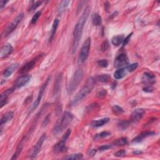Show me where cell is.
<instances>
[{"label":"cell","instance_id":"1","mask_svg":"<svg viewBox=\"0 0 160 160\" xmlns=\"http://www.w3.org/2000/svg\"><path fill=\"white\" fill-rule=\"evenodd\" d=\"M90 12V8L87 6L85 11L80 17L78 21L77 22V25H75L74 31H73V45H72V51L74 53L77 51V48L79 46V41L81 39V35L83 33V30L84 26L87 21V19L89 17Z\"/></svg>","mask_w":160,"mask_h":160},{"label":"cell","instance_id":"2","mask_svg":"<svg viewBox=\"0 0 160 160\" xmlns=\"http://www.w3.org/2000/svg\"><path fill=\"white\" fill-rule=\"evenodd\" d=\"M73 115L70 112L66 111L56 123L53 128V133L54 135H58L70 125L73 119Z\"/></svg>","mask_w":160,"mask_h":160},{"label":"cell","instance_id":"3","mask_svg":"<svg viewBox=\"0 0 160 160\" xmlns=\"http://www.w3.org/2000/svg\"><path fill=\"white\" fill-rule=\"evenodd\" d=\"M96 80L93 77H90L88 79L86 85L82 88L81 90L75 96L73 101H72V104L73 105H76V104H77L81 99L85 98L87 94H88L92 91V90L93 89Z\"/></svg>","mask_w":160,"mask_h":160},{"label":"cell","instance_id":"4","mask_svg":"<svg viewBox=\"0 0 160 160\" xmlns=\"http://www.w3.org/2000/svg\"><path fill=\"white\" fill-rule=\"evenodd\" d=\"M83 74L84 73L82 70L79 69L75 71V73L70 79L68 85L67 91L68 94H71L77 88L79 83L82 81Z\"/></svg>","mask_w":160,"mask_h":160},{"label":"cell","instance_id":"5","mask_svg":"<svg viewBox=\"0 0 160 160\" xmlns=\"http://www.w3.org/2000/svg\"><path fill=\"white\" fill-rule=\"evenodd\" d=\"M91 41L90 38H87L85 41L84 42L81 50H80L78 59V63L79 65H81V64L85 63L87 58H88L91 47Z\"/></svg>","mask_w":160,"mask_h":160},{"label":"cell","instance_id":"6","mask_svg":"<svg viewBox=\"0 0 160 160\" xmlns=\"http://www.w3.org/2000/svg\"><path fill=\"white\" fill-rule=\"evenodd\" d=\"M23 17H24V14L23 13L18 14L17 16V17L13 19V21H12L11 23H10L9 25L7 26L5 30H4L3 33V37H7L8 35H9L11 33V32H13L16 28L17 27L18 24L21 22Z\"/></svg>","mask_w":160,"mask_h":160},{"label":"cell","instance_id":"7","mask_svg":"<svg viewBox=\"0 0 160 160\" xmlns=\"http://www.w3.org/2000/svg\"><path fill=\"white\" fill-rule=\"evenodd\" d=\"M71 133V130L70 129H68L65 134L63 135V137H62V139L60 141L57 143L54 146V151L55 153H63V152L66 151V142L67 139L69 138L70 135Z\"/></svg>","mask_w":160,"mask_h":160},{"label":"cell","instance_id":"8","mask_svg":"<svg viewBox=\"0 0 160 160\" xmlns=\"http://www.w3.org/2000/svg\"><path fill=\"white\" fill-rule=\"evenodd\" d=\"M50 79V77H49L46 80V81L43 84V85L41 86V88H40V90H39V93H38V97H37V99L35 100V101L33 103V105H32L30 107V108L29 110V114H31V113H33V112L34 111V110H35V109L37 108L39 104L40 101H41V100L42 99V97H43V94H44V92H45V91L46 90V88L48 85V84Z\"/></svg>","mask_w":160,"mask_h":160},{"label":"cell","instance_id":"9","mask_svg":"<svg viewBox=\"0 0 160 160\" xmlns=\"http://www.w3.org/2000/svg\"><path fill=\"white\" fill-rule=\"evenodd\" d=\"M45 139H46V134H43L38 139V141L37 143H36V145L33 146V149H32L30 155L31 158H34L38 155V154L39 153V151H41L43 144L44 142H45Z\"/></svg>","mask_w":160,"mask_h":160},{"label":"cell","instance_id":"10","mask_svg":"<svg viewBox=\"0 0 160 160\" xmlns=\"http://www.w3.org/2000/svg\"><path fill=\"white\" fill-rule=\"evenodd\" d=\"M128 63V58L126 54H120L116 58L114 62V66L117 69L123 68Z\"/></svg>","mask_w":160,"mask_h":160},{"label":"cell","instance_id":"11","mask_svg":"<svg viewBox=\"0 0 160 160\" xmlns=\"http://www.w3.org/2000/svg\"><path fill=\"white\" fill-rule=\"evenodd\" d=\"M30 79L31 76L29 74H23L21 76V77H19L17 80H16L13 88L16 90L23 87V86L26 85V84L30 81Z\"/></svg>","mask_w":160,"mask_h":160},{"label":"cell","instance_id":"12","mask_svg":"<svg viewBox=\"0 0 160 160\" xmlns=\"http://www.w3.org/2000/svg\"><path fill=\"white\" fill-rule=\"evenodd\" d=\"M145 113V110H143L142 108L136 109L135 110L133 111V112L132 113L131 115V117H130L131 122L133 123L138 122L139 120H141L142 119Z\"/></svg>","mask_w":160,"mask_h":160},{"label":"cell","instance_id":"13","mask_svg":"<svg viewBox=\"0 0 160 160\" xmlns=\"http://www.w3.org/2000/svg\"><path fill=\"white\" fill-rule=\"evenodd\" d=\"M13 51V48L10 44H6L0 50V58L1 59L6 58L10 55Z\"/></svg>","mask_w":160,"mask_h":160},{"label":"cell","instance_id":"14","mask_svg":"<svg viewBox=\"0 0 160 160\" xmlns=\"http://www.w3.org/2000/svg\"><path fill=\"white\" fill-rule=\"evenodd\" d=\"M14 90H15L14 88H10L6 90L5 91H4L1 94V96H0L1 108H3L5 105H6V103L8 102V98L9 96L14 91Z\"/></svg>","mask_w":160,"mask_h":160},{"label":"cell","instance_id":"15","mask_svg":"<svg viewBox=\"0 0 160 160\" xmlns=\"http://www.w3.org/2000/svg\"><path fill=\"white\" fill-rule=\"evenodd\" d=\"M154 134H155L154 132L152 131H146L142 132L141 133H140L138 136H137V137L134 138L133 139L132 142L133 143H139V142L142 141L145 138L151 137V136H153Z\"/></svg>","mask_w":160,"mask_h":160},{"label":"cell","instance_id":"16","mask_svg":"<svg viewBox=\"0 0 160 160\" xmlns=\"http://www.w3.org/2000/svg\"><path fill=\"white\" fill-rule=\"evenodd\" d=\"M35 60L36 59L32 60V61H31L28 63H27L25 64V65H23L21 67V68L20 69L19 71V73L23 74V73H26V72L31 70L35 65V63H36Z\"/></svg>","mask_w":160,"mask_h":160},{"label":"cell","instance_id":"17","mask_svg":"<svg viewBox=\"0 0 160 160\" xmlns=\"http://www.w3.org/2000/svg\"><path fill=\"white\" fill-rule=\"evenodd\" d=\"M18 67V63H14L10 66L9 67H8L3 72V77L5 78H8L12 74V73H13L14 70L16 69H17V68Z\"/></svg>","mask_w":160,"mask_h":160},{"label":"cell","instance_id":"18","mask_svg":"<svg viewBox=\"0 0 160 160\" xmlns=\"http://www.w3.org/2000/svg\"><path fill=\"white\" fill-rule=\"evenodd\" d=\"M109 121H110L109 118H103L101 119L96 120V121H94L91 123V126L92 127H94V128L100 127V126L105 125V124L108 123Z\"/></svg>","mask_w":160,"mask_h":160},{"label":"cell","instance_id":"19","mask_svg":"<svg viewBox=\"0 0 160 160\" xmlns=\"http://www.w3.org/2000/svg\"><path fill=\"white\" fill-rule=\"evenodd\" d=\"M58 23H59V20L58 19H55L54 22H53V26H52L51 35H50V37L49 39L50 43H51L52 41H53V40L54 39V35L56 34V32H57V30L58 26Z\"/></svg>","mask_w":160,"mask_h":160},{"label":"cell","instance_id":"20","mask_svg":"<svg viewBox=\"0 0 160 160\" xmlns=\"http://www.w3.org/2000/svg\"><path fill=\"white\" fill-rule=\"evenodd\" d=\"M14 117V113L13 111H9L6 114H5L1 119V122H0V125L1 126L3 124H5L7 122H8L10 120L12 119V118Z\"/></svg>","mask_w":160,"mask_h":160},{"label":"cell","instance_id":"21","mask_svg":"<svg viewBox=\"0 0 160 160\" xmlns=\"http://www.w3.org/2000/svg\"><path fill=\"white\" fill-rule=\"evenodd\" d=\"M124 36L121 35H117L114 36V37L111 39V43L115 46H118L123 42L124 40Z\"/></svg>","mask_w":160,"mask_h":160},{"label":"cell","instance_id":"22","mask_svg":"<svg viewBox=\"0 0 160 160\" xmlns=\"http://www.w3.org/2000/svg\"><path fill=\"white\" fill-rule=\"evenodd\" d=\"M62 81V74H59L57 80H56V82L54 83V90H53V94L56 95L58 93V92L60 89V86H61V83Z\"/></svg>","mask_w":160,"mask_h":160},{"label":"cell","instance_id":"23","mask_svg":"<svg viewBox=\"0 0 160 160\" xmlns=\"http://www.w3.org/2000/svg\"><path fill=\"white\" fill-rule=\"evenodd\" d=\"M92 22L94 26H99L102 23L101 17L98 13H94L92 15Z\"/></svg>","mask_w":160,"mask_h":160},{"label":"cell","instance_id":"24","mask_svg":"<svg viewBox=\"0 0 160 160\" xmlns=\"http://www.w3.org/2000/svg\"><path fill=\"white\" fill-rule=\"evenodd\" d=\"M126 68H123L119 69L117 71H115V73H114V77L117 79H119L123 78L126 74Z\"/></svg>","mask_w":160,"mask_h":160},{"label":"cell","instance_id":"25","mask_svg":"<svg viewBox=\"0 0 160 160\" xmlns=\"http://www.w3.org/2000/svg\"><path fill=\"white\" fill-rule=\"evenodd\" d=\"M143 81L146 83L152 84L154 83V76L148 73H146L144 74Z\"/></svg>","mask_w":160,"mask_h":160},{"label":"cell","instance_id":"26","mask_svg":"<svg viewBox=\"0 0 160 160\" xmlns=\"http://www.w3.org/2000/svg\"><path fill=\"white\" fill-rule=\"evenodd\" d=\"M128 143L126 138H121L114 140L113 143V145L116 146H125Z\"/></svg>","mask_w":160,"mask_h":160},{"label":"cell","instance_id":"27","mask_svg":"<svg viewBox=\"0 0 160 160\" xmlns=\"http://www.w3.org/2000/svg\"><path fill=\"white\" fill-rule=\"evenodd\" d=\"M111 79V77L108 74H101L96 78L95 80L101 83H108Z\"/></svg>","mask_w":160,"mask_h":160},{"label":"cell","instance_id":"28","mask_svg":"<svg viewBox=\"0 0 160 160\" xmlns=\"http://www.w3.org/2000/svg\"><path fill=\"white\" fill-rule=\"evenodd\" d=\"M70 3V1H63L61 2V3L59 4V5L58 6V11L59 14H61L65 10V9L67 8V6H68L69 3Z\"/></svg>","mask_w":160,"mask_h":160},{"label":"cell","instance_id":"29","mask_svg":"<svg viewBox=\"0 0 160 160\" xmlns=\"http://www.w3.org/2000/svg\"><path fill=\"white\" fill-rule=\"evenodd\" d=\"M83 157V155L81 153H77V154H72L68 155L67 157L64 158L65 159H73V160H78L81 159Z\"/></svg>","mask_w":160,"mask_h":160},{"label":"cell","instance_id":"30","mask_svg":"<svg viewBox=\"0 0 160 160\" xmlns=\"http://www.w3.org/2000/svg\"><path fill=\"white\" fill-rule=\"evenodd\" d=\"M130 125V122L129 121H122L118 124V127L119 130L122 131L126 130Z\"/></svg>","mask_w":160,"mask_h":160},{"label":"cell","instance_id":"31","mask_svg":"<svg viewBox=\"0 0 160 160\" xmlns=\"http://www.w3.org/2000/svg\"><path fill=\"white\" fill-rule=\"evenodd\" d=\"M110 135H111L110 132H109V131H103V132H101V133L96 134L94 136V139L95 140H97V139H99L101 138L108 137H109Z\"/></svg>","mask_w":160,"mask_h":160},{"label":"cell","instance_id":"32","mask_svg":"<svg viewBox=\"0 0 160 160\" xmlns=\"http://www.w3.org/2000/svg\"><path fill=\"white\" fill-rule=\"evenodd\" d=\"M43 1H33V2H32L31 5L29 7V11H33V10H36L38 6H39V5H41V4L43 3Z\"/></svg>","mask_w":160,"mask_h":160},{"label":"cell","instance_id":"33","mask_svg":"<svg viewBox=\"0 0 160 160\" xmlns=\"http://www.w3.org/2000/svg\"><path fill=\"white\" fill-rule=\"evenodd\" d=\"M112 110H113V112L115 114H117V115L121 114L124 113V110L122 108L118 105L113 106V107L112 108Z\"/></svg>","mask_w":160,"mask_h":160},{"label":"cell","instance_id":"34","mask_svg":"<svg viewBox=\"0 0 160 160\" xmlns=\"http://www.w3.org/2000/svg\"><path fill=\"white\" fill-rule=\"evenodd\" d=\"M107 94V91L105 89L101 88L98 90L97 92V97L99 98H105Z\"/></svg>","mask_w":160,"mask_h":160},{"label":"cell","instance_id":"35","mask_svg":"<svg viewBox=\"0 0 160 160\" xmlns=\"http://www.w3.org/2000/svg\"><path fill=\"white\" fill-rule=\"evenodd\" d=\"M23 145H19L18 148H17V150H16V152L14 153V155L13 156V157L11 158V159H17L18 157V156L20 154V153H21V151L23 150Z\"/></svg>","mask_w":160,"mask_h":160},{"label":"cell","instance_id":"36","mask_svg":"<svg viewBox=\"0 0 160 160\" xmlns=\"http://www.w3.org/2000/svg\"><path fill=\"white\" fill-rule=\"evenodd\" d=\"M138 66V64L137 63H133V64H131V65H128L126 67V70L128 72H133L137 68Z\"/></svg>","mask_w":160,"mask_h":160},{"label":"cell","instance_id":"37","mask_svg":"<svg viewBox=\"0 0 160 160\" xmlns=\"http://www.w3.org/2000/svg\"><path fill=\"white\" fill-rule=\"evenodd\" d=\"M41 11L37 12V13H35V14L33 16V18H32V19H31V24H32V25H33V24H35L36 23H37V20L39 18L40 16H41Z\"/></svg>","mask_w":160,"mask_h":160},{"label":"cell","instance_id":"38","mask_svg":"<svg viewBox=\"0 0 160 160\" xmlns=\"http://www.w3.org/2000/svg\"><path fill=\"white\" fill-rule=\"evenodd\" d=\"M98 65L99 67L101 68H106L108 65V62L107 60L106 59H101L99 60V61L97 62Z\"/></svg>","mask_w":160,"mask_h":160},{"label":"cell","instance_id":"39","mask_svg":"<svg viewBox=\"0 0 160 160\" xmlns=\"http://www.w3.org/2000/svg\"><path fill=\"white\" fill-rule=\"evenodd\" d=\"M126 152L125 150H120L116 152L114 155L116 157H124V156L126 154Z\"/></svg>","mask_w":160,"mask_h":160},{"label":"cell","instance_id":"40","mask_svg":"<svg viewBox=\"0 0 160 160\" xmlns=\"http://www.w3.org/2000/svg\"><path fill=\"white\" fill-rule=\"evenodd\" d=\"M108 48H109V43L108 42V41H104L102 45H101V50L103 51H106Z\"/></svg>","mask_w":160,"mask_h":160},{"label":"cell","instance_id":"41","mask_svg":"<svg viewBox=\"0 0 160 160\" xmlns=\"http://www.w3.org/2000/svg\"><path fill=\"white\" fill-rule=\"evenodd\" d=\"M50 115H48L47 117L45 118V119H44V121H43V123H42V126H43V127L46 126L48 124V123H50Z\"/></svg>","mask_w":160,"mask_h":160},{"label":"cell","instance_id":"42","mask_svg":"<svg viewBox=\"0 0 160 160\" xmlns=\"http://www.w3.org/2000/svg\"><path fill=\"white\" fill-rule=\"evenodd\" d=\"M112 146L111 145H103L101 146H99L98 148V150L99 151H105V150H107L108 149H110L111 148Z\"/></svg>","mask_w":160,"mask_h":160},{"label":"cell","instance_id":"43","mask_svg":"<svg viewBox=\"0 0 160 160\" xmlns=\"http://www.w3.org/2000/svg\"><path fill=\"white\" fill-rule=\"evenodd\" d=\"M132 34H133V33H131V34H130L128 36V37H127L126 38H125V39H124V40H123V46H126V45H127V44H128V43L129 42V40H130V38H131V37Z\"/></svg>","mask_w":160,"mask_h":160},{"label":"cell","instance_id":"44","mask_svg":"<svg viewBox=\"0 0 160 160\" xmlns=\"http://www.w3.org/2000/svg\"><path fill=\"white\" fill-rule=\"evenodd\" d=\"M97 151L96 150H91L90 151H89V153H88V155L90 156V157H93V156L95 155V154L97 153Z\"/></svg>","mask_w":160,"mask_h":160},{"label":"cell","instance_id":"45","mask_svg":"<svg viewBox=\"0 0 160 160\" xmlns=\"http://www.w3.org/2000/svg\"><path fill=\"white\" fill-rule=\"evenodd\" d=\"M143 90H144V91H146V92H151V91H153V88H152V87L150 86H146Z\"/></svg>","mask_w":160,"mask_h":160},{"label":"cell","instance_id":"46","mask_svg":"<svg viewBox=\"0 0 160 160\" xmlns=\"http://www.w3.org/2000/svg\"><path fill=\"white\" fill-rule=\"evenodd\" d=\"M8 1H0V6H1V10H3V8L5 6V5L7 3Z\"/></svg>","mask_w":160,"mask_h":160},{"label":"cell","instance_id":"47","mask_svg":"<svg viewBox=\"0 0 160 160\" xmlns=\"http://www.w3.org/2000/svg\"><path fill=\"white\" fill-rule=\"evenodd\" d=\"M110 7V5H109V3H105V10H106V11H108V8Z\"/></svg>","mask_w":160,"mask_h":160},{"label":"cell","instance_id":"48","mask_svg":"<svg viewBox=\"0 0 160 160\" xmlns=\"http://www.w3.org/2000/svg\"><path fill=\"white\" fill-rule=\"evenodd\" d=\"M134 154H139V153H141V152H140V151H138V152H134Z\"/></svg>","mask_w":160,"mask_h":160}]
</instances>
